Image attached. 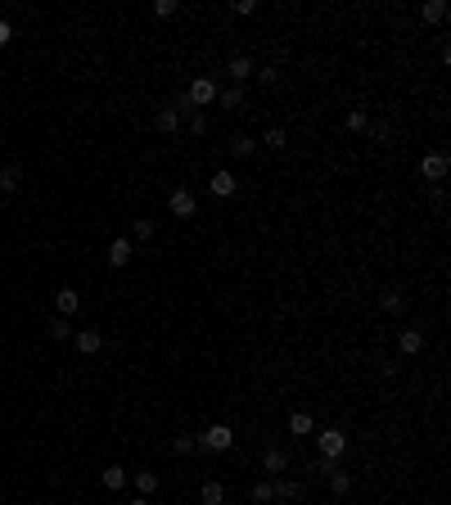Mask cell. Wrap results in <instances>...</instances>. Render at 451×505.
<instances>
[{
    "mask_svg": "<svg viewBox=\"0 0 451 505\" xmlns=\"http://www.w3.org/2000/svg\"><path fill=\"white\" fill-rule=\"evenodd\" d=\"M194 446L199 451H230V446H235V428L230 424H208L204 433H194Z\"/></svg>",
    "mask_w": 451,
    "mask_h": 505,
    "instance_id": "cell-1",
    "label": "cell"
},
{
    "mask_svg": "<svg viewBox=\"0 0 451 505\" xmlns=\"http://www.w3.org/2000/svg\"><path fill=\"white\" fill-rule=\"evenodd\" d=\"M447 171H451V154H447V149H434V154H425V158H420V176H425V180H434V185H443V180H447Z\"/></svg>",
    "mask_w": 451,
    "mask_h": 505,
    "instance_id": "cell-2",
    "label": "cell"
},
{
    "mask_svg": "<svg viewBox=\"0 0 451 505\" xmlns=\"http://www.w3.org/2000/svg\"><path fill=\"white\" fill-rule=\"evenodd\" d=\"M316 446H321L325 460H339V456L348 451V433H343V428H321V433H316Z\"/></svg>",
    "mask_w": 451,
    "mask_h": 505,
    "instance_id": "cell-3",
    "label": "cell"
},
{
    "mask_svg": "<svg viewBox=\"0 0 451 505\" xmlns=\"http://www.w3.org/2000/svg\"><path fill=\"white\" fill-rule=\"evenodd\" d=\"M185 100L194 104L199 113H204L208 104H217V81H213V77H194V81H190V91H185Z\"/></svg>",
    "mask_w": 451,
    "mask_h": 505,
    "instance_id": "cell-4",
    "label": "cell"
},
{
    "mask_svg": "<svg viewBox=\"0 0 451 505\" xmlns=\"http://www.w3.org/2000/svg\"><path fill=\"white\" fill-rule=\"evenodd\" d=\"M167 212H171V217H181V222H190V217L199 212L194 189H171V194H167Z\"/></svg>",
    "mask_w": 451,
    "mask_h": 505,
    "instance_id": "cell-5",
    "label": "cell"
},
{
    "mask_svg": "<svg viewBox=\"0 0 451 505\" xmlns=\"http://www.w3.org/2000/svg\"><path fill=\"white\" fill-rule=\"evenodd\" d=\"M77 311H82V293H77V289H59V293H54V316L72 320Z\"/></svg>",
    "mask_w": 451,
    "mask_h": 505,
    "instance_id": "cell-6",
    "label": "cell"
},
{
    "mask_svg": "<svg viewBox=\"0 0 451 505\" xmlns=\"http://www.w3.org/2000/svg\"><path fill=\"white\" fill-rule=\"evenodd\" d=\"M284 469H289V456L275 451V446H266L262 451V474L266 479H284Z\"/></svg>",
    "mask_w": 451,
    "mask_h": 505,
    "instance_id": "cell-7",
    "label": "cell"
},
{
    "mask_svg": "<svg viewBox=\"0 0 451 505\" xmlns=\"http://www.w3.org/2000/svg\"><path fill=\"white\" fill-rule=\"evenodd\" d=\"M72 343H77V352H82V357H95V352H104V334H100V329H77Z\"/></svg>",
    "mask_w": 451,
    "mask_h": 505,
    "instance_id": "cell-8",
    "label": "cell"
},
{
    "mask_svg": "<svg viewBox=\"0 0 451 505\" xmlns=\"http://www.w3.org/2000/svg\"><path fill=\"white\" fill-rule=\"evenodd\" d=\"M208 189H213V194L217 199H230V194H235V189H239V180H235V171H213V180H208Z\"/></svg>",
    "mask_w": 451,
    "mask_h": 505,
    "instance_id": "cell-9",
    "label": "cell"
},
{
    "mask_svg": "<svg viewBox=\"0 0 451 505\" xmlns=\"http://www.w3.org/2000/svg\"><path fill=\"white\" fill-rule=\"evenodd\" d=\"M253 72H257V63L248 59V54H235V59L226 63V77H230V81H248Z\"/></svg>",
    "mask_w": 451,
    "mask_h": 505,
    "instance_id": "cell-10",
    "label": "cell"
},
{
    "mask_svg": "<svg viewBox=\"0 0 451 505\" xmlns=\"http://www.w3.org/2000/svg\"><path fill=\"white\" fill-rule=\"evenodd\" d=\"M131 257H136V244H131L127 235H122V240H113V244H109V262H113V266H127Z\"/></svg>",
    "mask_w": 451,
    "mask_h": 505,
    "instance_id": "cell-11",
    "label": "cell"
},
{
    "mask_svg": "<svg viewBox=\"0 0 451 505\" xmlns=\"http://www.w3.org/2000/svg\"><path fill=\"white\" fill-rule=\"evenodd\" d=\"M100 483L109 492H122V488H127V469H122V465H104V469H100Z\"/></svg>",
    "mask_w": 451,
    "mask_h": 505,
    "instance_id": "cell-12",
    "label": "cell"
},
{
    "mask_svg": "<svg viewBox=\"0 0 451 505\" xmlns=\"http://www.w3.org/2000/svg\"><path fill=\"white\" fill-rule=\"evenodd\" d=\"M397 348H402V357H420V352H425V334H420V329H402Z\"/></svg>",
    "mask_w": 451,
    "mask_h": 505,
    "instance_id": "cell-13",
    "label": "cell"
},
{
    "mask_svg": "<svg viewBox=\"0 0 451 505\" xmlns=\"http://www.w3.org/2000/svg\"><path fill=\"white\" fill-rule=\"evenodd\" d=\"M153 122H158V131H162V136H176V131H181V122H185V118H181V113L167 104V109H158V118H153Z\"/></svg>",
    "mask_w": 451,
    "mask_h": 505,
    "instance_id": "cell-14",
    "label": "cell"
},
{
    "mask_svg": "<svg viewBox=\"0 0 451 505\" xmlns=\"http://www.w3.org/2000/svg\"><path fill=\"white\" fill-rule=\"evenodd\" d=\"M271 488H275V501H298L303 497V483L298 479H271Z\"/></svg>",
    "mask_w": 451,
    "mask_h": 505,
    "instance_id": "cell-15",
    "label": "cell"
},
{
    "mask_svg": "<svg viewBox=\"0 0 451 505\" xmlns=\"http://www.w3.org/2000/svg\"><path fill=\"white\" fill-rule=\"evenodd\" d=\"M379 307L388 311V316H402V311H406V298H402V289H383V293H379Z\"/></svg>",
    "mask_w": 451,
    "mask_h": 505,
    "instance_id": "cell-16",
    "label": "cell"
},
{
    "mask_svg": "<svg viewBox=\"0 0 451 505\" xmlns=\"http://www.w3.org/2000/svg\"><path fill=\"white\" fill-rule=\"evenodd\" d=\"M289 433H293V437H312V433H316V420H312L307 411H293V415H289Z\"/></svg>",
    "mask_w": 451,
    "mask_h": 505,
    "instance_id": "cell-17",
    "label": "cell"
},
{
    "mask_svg": "<svg viewBox=\"0 0 451 505\" xmlns=\"http://www.w3.org/2000/svg\"><path fill=\"white\" fill-rule=\"evenodd\" d=\"M325 474H330V492H334V497H348V492H352V474L348 469H334V465H330Z\"/></svg>",
    "mask_w": 451,
    "mask_h": 505,
    "instance_id": "cell-18",
    "label": "cell"
},
{
    "mask_svg": "<svg viewBox=\"0 0 451 505\" xmlns=\"http://www.w3.org/2000/svg\"><path fill=\"white\" fill-rule=\"evenodd\" d=\"M343 127H348L352 136H361V131H370V113H366V109H348V118H343Z\"/></svg>",
    "mask_w": 451,
    "mask_h": 505,
    "instance_id": "cell-19",
    "label": "cell"
},
{
    "mask_svg": "<svg viewBox=\"0 0 451 505\" xmlns=\"http://www.w3.org/2000/svg\"><path fill=\"white\" fill-rule=\"evenodd\" d=\"M158 492V474L153 469H136V497H153Z\"/></svg>",
    "mask_w": 451,
    "mask_h": 505,
    "instance_id": "cell-20",
    "label": "cell"
},
{
    "mask_svg": "<svg viewBox=\"0 0 451 505\" xmlns=\"http://www.w3.org/2000/svg\"><path fill=\"white\" fill-rule=\"evenodd\" d=\"M199 501H204V505H222V501H226V488H222L217 479H208L204 488H199Z\"/></svg>",
    "mask_w": 451,
    "mask_h": 505,
    "instance_id": "cell-21",
    "label": "cell"
},
{
    "mask_svg": "<svg viewBox=\"0 0 451 505\" xmlns=\"http://www.w3.org/2000/svg\"><path fill=\"white\" fill-rule=\"evenodd\" d=\"M257 154V140L253 136H235L230 140V158H253Z\"/></svg>",
    "mask_w": 451,
    "mask_h": 505,
    "instance_id": "cell-22",
    "label": "cell"
},
{
    "mask_svg": "<svg viewBox=\"0 0 451 505\" xmlns=\"http://www.w3.org/2000/svg\"><path fill=\"white\" fill-rule=\"evenodd\" d=\"M420 18L425 23H447V5L443 0H429V5H420Z\"/></svg>",
    "mask_w": 451,
    "mask_h": 505,
    "instance_id": "cell-23",
    "label": "cell"
},
{
    "mask_svg": "<svg viewBox=\"0 0 451 505\" xmlns=\"http://www.w3.org/2000/svg\"><path fill=\"white\" fill-rule=\"evenodd\" d=\"M18 185H23V171H18L14 163H9V167H0V189H5V194H14Z\"/></svg>",
    "mask_w": 451,
    "mask_h": 505,
    "instance_id": "cell-24",
    "label": "cell"
},
{
    "mask_svg": "<svg viewBox=\"0 0 451 505\" xmlns=\"http://www.w3.org/2000/svg\"><path fill=\"white\" fill-rule=\"evenodd\" d=\"M45 334H50L54 343H63V339H72V325L63 316H50V325H45Z\"/></svg>",
    "mask_w": 451,
    "mask_h": 505,
    "instance_id": "cell-25",
    "label": "cell"
},
{
    "mask_svg": "<svg viewBox=\"0 0 451 505\" xmlns=\"http://www.w3.org/2000/svg\"><path fill=\"white\" fill-rule=\"evenodd\" d=\"M217 100H222L226 109H239V104H244V86H226V91H217Z\"/></svg>",
    "mask_w": 451,
    "mask_h": 505,
    "instance_id": "cell-26",
    "label": "cell"
},
{
    "mask_svg": "<svg viewBox=\"0 0 451 505\" xmlns=\"http://www.w3.org/2000/svg\"><path fill=\"white\" fill-rule=\"evenodd\" d=\"M131 231H136V240H153V235H158V226H153L149 217H131Z\"/></svg>",
    "mask_w": 451,
    "mask_h": 505,
    "instance_id": "cell-27",
    "label": "cell"
},
{
    "mask_svg": "<svg viewBox=\"0 0 451 505\" xmlns=\"http://www.w3.org/2000/svg\"><path fill=\"white\" fill-rule=\"evenodd\" d=\"M253 501H257V505H266V501H275V488H271V479H262V483H253Z\"/></svg>",
    "mask_w": 451,
    "mask_h": 505,
    "instance_id": "cell-28",
    "label": "cell"
},
{
    "mask_svg": "<svg viewBox=\"0 0 451 505\" xmlns=\"http://www.w3.org/2000/svg\"><path fill=\"white\" fill-rule=\"evenodd\" d=\"M171 451H176V456H190V451H194V433H176V437H171Z\"/></svg>",
    "mask_w": 451,
    "mask_h": 505,
    "instance_id": "cell-29",
    "label": "cell"
},
{
    "mask_svg": "<svg viewBox=\"0 0 451 505\" xmlns=\"http://www.w3.org/2000/svg\"><path fill=\"white\" fill-rule=\"evenodd\" d=\"M176 0H158V5H153V14H158V18H176Z\"/></svg>",
    "mask_w": 451,
    "mask_h": 505,
    "instance_id": "cell-30",
    "label": "cell"
},
{
    "mask_svg": "<svg viewBox=\"0 0 451 505\" xmlns=\"http://www.w3.org/2000/svg\"><path fill=\"white\" fill-rule=\"evenodd\" d=\"M190 131H194V136H204V131H208V113H190Z\"/></svg>",
    "mask_w": 451,
    "mask_h": 505,
    "instance_id": "cell-31",
    "label": "cell"
},
{
    "mask_svg": "<svg viewBox=\"0 0 451 505\" xmlns=\"http://www.w3.org/2000/svg\"><path fill=\"white\" fill-rule=\"evenodd\" d=\"M262 145H271V149H284V131H280V127H271V131L262 136Z\"/></svg>",
    "mask_w": 451,
    "mask_h": 505,
    "instance_id": "cell-32",
    "label": "cell"
},
{
    "mask_svg": "<svg viewBox=\"0 0 451 505\" xmlns=\"http://www.w3.org/2000/svg\"><path fill=\"white\" fill-rule=\"evenodd\" d=\"M253 77H257V81H262V86H275V81H280V68H257V72H253Z\"/></svg>",
    "mask_w": 451,
    "mask_h": 505,
    "instance_id": "cell-33",
    "label": "cell"
},
{
    "mask_svg": "<svg viewBox=\"0 0 451 505\" xmlns=\"http://www.w3.org/2000/svg\"><path fill=\"white\" fill-rule=\"evenodd\" d=\"M230 14L248 18V14H257V5H253V0H235V5H230Z\"/></svg>",
    "mask_w": 451,
    "mask_h": 505,
    "instance_id": "cell-34",
    "label": "cell"
},
{
    "mask_svg": "<svg viewBox=\"0 0 451 505\" xmlns=\"http://www.w3.org/2000/svg\"><path fill=\"white\" fill-rule=\"evenodd\" d=\"M14 41V27H9V18H0V45Z\"/></svg>",
    "mask_w": 451,
    "mask_h": 505,
    "instance_id": "cell-35",
    "label": "cell"
},
{
    "mask_svg": "<svg viewBox=\"0 0 451 505\" xmlns=\"http://www.w3.org/2000/svg\"><path fill=\"white\" fill-rule=\"evenodd\" d=\"M370 136H375V140H388V122H370Z\"/></svg>",
    "mask_w": 451,
    "mask_h": 505,
    "instance_id": "cell-36",
    "label": "cell"
},
{
    "mask_svg": "<svg viewBox=\"0 0 451 505\" xmlns=\"http://www.w3.org/2000/svg\"><path fill=\"white\" fill-rule=\"evenodd\" d=\"M379 379H397V361H383V366H379Z\"/></svg>",
    "mask_w": 451,
    "mask_h": 505,
    "instance_id": "cell-37",
    "label": "cell"
},
{
    "mask_svg": "<svg viewBox=\"0 0 451 505\" xmlns=\"http://www.w3.org/2000/svg\"><path fill=\"white\" fill-rule=\"evenodd\" d=\"M131 505H153V501H149V497H136V501H131Z\"/></svg>",
    "mask_w": 451,
    "mask_h": 505,
    "instance_id": "cell-38",
    "label": "cell"
}]
</instances>
